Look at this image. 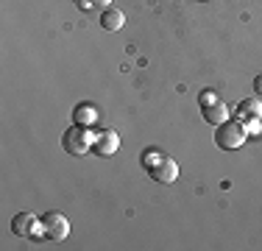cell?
I'll list each match as a JSON object with an SVG mask.
<instances>
[{"label": "cell", "instance_id": "cell-3", "mask_svg": "<svg viewBox=\"0 0 262 251\" xmlns=\"http://www.w3.org/2000/svg\"><path fill=\"white\" fill-rule=\"evenodd\" d=\"M92 137H95V134H90L86 126L76 123L73 129H67L64 134H61V148H64L70 156H84L86 151L92 148Z\"/></svg>", "mask_w": 262, "mask_h": 251}, {"label": "cell", "instance_id": "cell-5", "mask_svg": "<svg viewBox=\"0 0 262 251\" xmlns=\"http://www.w3.org/2000/svg\"><path fill=\"white\" fill-rule=\"evenodd\" d=\"M42 229H45V237H51V240H64L70 235V221L61 212H45L42 215Z\"/></svg>", "mask_w": 262, "mask_h": 251}, {"label": "cell", "instance_id": "cell-7", "mask_svg": "<svg viewBox=\"0 0 262 251\" xmlns=\"http://www.w3.org/2000/svg\"><path fill=\"white\" fill-rule=\"evenodd\" d=\"M201 112H204V120L212 123V126H221V123L229 120V106L223 103V100H212V103H207Z\"/></svg>", "mask_w": 262, "mask_h": 251}, {"label": "cell", "instance_id": "cell-9", "mask_svg": "<svg viewBox=\"0 0 262 251\" xmlns=\"http://www.w3.org/2000/svg\"><path fill=\"white\" fill-rule=\"evenodd\" d=\"M123 23H126V14L120 9H115V6H106L101 11V28L103 31H120Z\"/></svg>", "mask_w": 262, "mask_h": 251}, {"label": "cell", "instance_id": "cell-13", "mask_svg": "<svg viewBox=\"0 0 262 251\" xmlns=\"http://www.w3.org/2000/svg\"><path fill=\"white\" fill-rule=\"evenodd\" d=\"M92 6H101V9H106V6H112V0H90Z\"/></svg>", "mask_w": 262, "mask_h": 251}, {"label": "cell", "instance_id": "cell-11", "mask_svg": "<svg viewBox=\"0 0 262 251\" xmlns=\"http://www.w3.org/2000/svg\"><path fill=\"white\" fill-rule=\"evenodd\" d=\"M212 100H217V98H215V92H204V95H201V106L212 103Z\"/></svg>", "mask_w": 262, "mask_h": 251}, {"label": "cell", "instance_id": "cell-4", "mask_svg": "<svg viewBox=\"0 0 262 251\" xmlns=\"http://www.w3.org/2000/svg\"><path fill=\"white\" fill-rule=\"evenodd\" d=\"M11 232H14L17 237H26V240H39V237L45 235V229H42V218H34L31 212H20V215H14V221H11Z\"/></svg>", "mask_w": 262, "mask_h": 251}, {"label": "cell", "instance_id": "cell-6", "mask_svg": "<svg viewBox=\"0 0 262 251\" xmlns=\"http://www.w3.org/2000/svg\"><path fill=\"white\" fill-rule=\"evenodd\" d=\"M117 148H120V137H117V131H112V129L98 131V134L92 137V151H95L98 156H115Z\"/></svg>", "mask_w": 262, "mask_h": 251}, {"label": "cell", "instance_id": "cell-10", "mask_svg": "<svg viewBox=\"0 0 262 251\" xmlns=\"http://www.w3.org/2000/svg\"><path fill=\"white\" fill-rule=\"evenodd\" d=\"M73 117H76L78 126H86V129H90V126L98 120V112H95V106H92V103H78L76 112H73Z\"/></svg>", "mask_w": 262, "mask_h": 251}, {"label": "cell", "instance_id": "cell-12", "mask_svg": "<svg viewBox=\"0 0 262 251\" xmlns=\"http://www.w3.org/2000/svg\"><path fill=\"white\" fill-rule=\"evenodd\" d=\"M254 92H257V95H262V75H257V78H254Z\"/></svg>", "mask_w": 262, "mask_h": 251}, {"label": "cell", "instance_id": "cell-2", "mask_svg": "<svg viewBox=\"0 0 262 251\" xmlns=\"http://www.w3.org/2000/svg\"><path fill=\"white\" fill-rule=\"evenodd\" d=\"M215 129H217L215 142H217V148H223V151H234L248 140V126L243 120H226V123L215 126Z\"/></svg>", "mask_w": 262, "mask_h": 251}, {"label": "cell", "instance_id": "cell-1", "mask_svg": "<svg viewBox=\"0 0 262 251\" xmlns=\"http://www.w3.org/2000/svg\"><path fill=\"white\" fill-rule=\"evenodd\" d=\"M140 159H142V168L151 173V179H157L159 184H173L179 179V165L162 148H145Z\"/></svg>", "mask_w": 262, "mask_h": 251}, {"label": "cell", "instance_id": "cell-8", "mask_svg": "<svg viewBox=\"0 0 262 251\" xmlns=\"http://www.w3.org/2000/svg\"><path fill=\"white\" fill-rule=\"evenodd\" d=\"M237 115H240V120L246 126H254V120L262 115V103L257 98H246V100H240V106H237Z\"/></svg>", "mask_w": 262, "mask_h": 251}]
</instances>
